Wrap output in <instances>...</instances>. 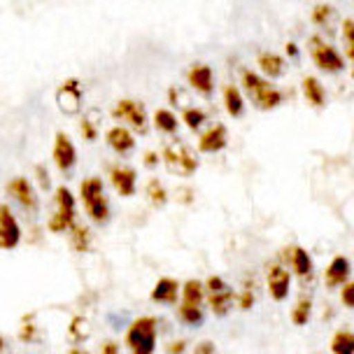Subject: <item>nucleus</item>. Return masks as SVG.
I'll return each mask as SVG.
<instances>
[{
  "label": "nucleus",
  "mask_w": 354,
  "mask_h": 354,
  "mask_svg": "<svg viewBox=\"0 0 354 354\" xmlns=\"http://www.w3.org/2000/svg\"><path fill=\"white\" fill-rule=\"evenodd\" d=\"M340 299H343L345 308H354V284L350 280L343 284V294H340Z\"/></svg>",
  "instance_id": "obj_35"
},
{
  "label": "nucleus",
  "mask_w": 354,
  "mask_h": 354,
  "mask_svg": "<svg viewBox=\"0 0 354 354\" xmlns=\"http://www.w3.org/2000/svg\"><path fill=\"white\" fill-rule=\"evenodd\" d=\"M19 243H21V226L10 205H0V250H15Z\"/></svg>",
  "instance_id": "obj_7"
},
{
  "label": "nucleus",
  "mask_w": 354,
  "mask_h": 354,
  "mask_svg": "<svg viewBox=\"0 0 354 354\" xmlns=\"http://www.w3.org/2000/svg\"><path fill=\"white\" fill-rule=\"evenodd\" d=\"M52 154L61 173H68V170L77 163V149H75V145L71 142V138H68L66 133H56Z\"/></svg>",
  "instance_id": "obj_10"
},
{
  "label": "nucleus",
  "mask_w": 354,
  "mask_h": 354,
  "mask_svg": "<svg viewBox=\"0 0 354 354\" xmlns=\"http://www.w3.org/2000/svg\"><path fill=\"white\" fill-rule=\"evenodd\" d=\"M154 126L163 133H177V129H180V122H177V117L173 115L170 110H156L154 112Z\"/></svg>",
  "instance_id": "obj_27"
},
{
  "label": "nucleus",
  "mask_w": 354,
  "mask_h": 354,
  "mask_svg": "<svg viewBox=\"0 0 354 354\" xmlns=\"http://www.w3.org/2000/svg\"><path fill=\"white\" fill-rule=\"evenodd\" d=\"M185 350H187V340H175V343L168 347V354H182Z\"/></svg>",
  "instance_id": "obj_41"
},
{
  "label": "nucleus",
  "mask_w": 354,
  "mask_h": 354,
  "mask_svg": "<svg viewBox=\"0 0 354 354\" xmlns=\"http://www.w3.org/2000/svg\"><path fill=\"white\" fill-rule=\"evenodd\" d=\"M82 136H84V140H96V136H98L96 126L88 122V119H82Z\"/></svg>",
  "instance_id": "obj_36"
},
{
  "label": "nucleus",
  "mask_w": 354,
  "mask_h": 354,
  "mask_svg": "<svg viewBox=\"0 0 354 354\" xmlns=\"http://www.w3.org/2000/svg\"><path fill=\"white\" fill-rule=\"evenodd\" d=\"M331 352L333 354H354V333L343 328L336 331L331 338Z\"/></svg>",
  "instance_id": "obj_25"
},
{
  "label": "nucleus",
  "mask_w": 354,
  "mask_h": 354,
  "mask_svg": "<svg viewBox=\"0 0 354 354\" xmlns=\"http://www.w3.org/2000/svg\"><path fill=\"white\" fill-rule=\"evenodd\" d=\"M112 117H117V119H122V122L131 124V129H138V131H142L145 124H147V115H145L142 103L131 100V98L119 100L115 112H112Z\"/></svg>",
  "instance_id": "obj_9"
},
{
  "label": "nucleus",
  "mask_w": 354,
  "mask_h": 354,
  "mask_svg": "<svg viewBox=\"0 0 354 354\" xmlns=\"http://www.w3.org/2000/svg\"><path fill=\"white\" fill-rule=\"evenodd\" d=\"M187 80H189V84H192L198 93H203V96H210V93L214 91L212 68L205 66V63H196V66L189 68Z\"/></svg>",
  "instance_id": "obj_14"
},
{
  "label": "nucleus",
  "mask_w": 354,
  "mask_h": 354,
  "mask_svg": "<svg viewBox=\"0 0 354 354\" xmlns=\"http://www.w3.org/2000/svg\"><path fill=\"white\" fill-rule=\"evenodd\" d=\"M308 49H310V56H313V63L324 73H343L347 61L345 56L338 54L336 47H331L328 42H324L322 37H310L308 42Z\"/></svg>",
  "instance_id": "obj_4"
},
{
  "label": "nucleus",
  "mask_w": 354,
  "mask_h": 354,
  "mask_svg": "<svg viewBox=\"0 0 354 354\" xmlns=\"http://www.w3.org/2000/svg\"><path fill=\"white\" fill-rule=\"evenodd\" d=\"M226 140H229L226 126L214 124L212 129H207L203 136L198 138V149L203 151V154H214V151H221L226 147Z\"/></svg>",
  "instance_id": "obj_15"
},
{
  "label": "nucleus",
  "mask_w": 354,
  "mask_h": 354,
  "mask_svg": "<svg viewBox=\"0 0 354 354\" xmlns=\"http://www.w3.org/2000/svg\"><path fill=\"white\" fill-rule=\"evenodd\" d=\"M224 105H226V112L231 117H243L245 115V100H243V93H240L238 86L229 84L224 88Z\"/></svg>",
  "instance_id": "obj_24"
},
{
  "label": "nucleus",
  "mask_w": 354,
  "mask_h": 354,
  "mask_svg": "<svg viewBox=\"0 0 354 354\" xmlns=\"http://www.w3.org/2000/svg\"><path fill=\"white\" fill-rule=\"evenodd\" d=\"M68 354H88V352H84V350H80V347H73V350H71V352H68Z\"/></svg>",
  "instance_id": "obj_43"
},
{
  "label": "nucleus",
  "mask_w": 354,
  "mask_h": 354,
  "mask_svg": "<svg viewBox=\"0 0 354 354\" xmlns=\"http://www.w3.org/2000/svg\"><path fill=\"white\" fill-rule=\"evenodd\" d=\"M347 280H350V261L347 257H336L324 270V284L328 289H336L343 287Z\"/></svg>",
  "instance_id": "obj_17"
},
{
  "label": "nucleus",
  "mask_w": 354,
  "mask_h": 354,
  "mask_svg": "<svg viewBox=\"0 0 354 354\" xmlns=\"http://www.w3.org/2000/svg\"><path fill=\"white\" fill-rule=\"evenodd\" d=\"M156 324L154 317H138L126 328V345L133 354H154L156 350Z\"/></svg>",
  "instance_id": "obj_2"
},
{
  "label": "nucleus",
  "mask_w": 354,
  "mask_h": 354,
  "mask_svg": "<svg viewBox=\"0 0 354 354\" xmlns=\"http://www.w3.org/2000/svg\"><path fill=\"white\" fill-rule=\"evenodd\" d=\"M266 284H268V294L273 296V301H284L292 292V273L282 263H273L266 275Z\"/></svg>",
  "instance_id": "obj_8"
},
{
  "label": "nucleus",
  "mask_w": 354,
  "mask_h": 354,
  "mask_svg": "<svg viewBox=\"0 0 354 354\" xmlns=\"http://www.w3.org/2000/svg\"><path fill=\"white\" fill-rule=\"evenodd\" d=\"M33 333H35V328H33V324H30V319L26 317V322H24V328H21V333H19V336H21V340H30V338H33Z\"/></svg>",
  "instance_id": "obj_39"
},
{
  "label": "nucleus",
  "mask_w": 354,
  "mask_h": 354,
  "mask_svg": "<svg viewBox=\"0 0 354 354\" xmlns=\"http://www.w3.org/2000/svg\"><path fill=\"white\" fill-rule=\"evenodd\" d=\"M287 52L289 54H296V44H287Z\"/></svg>",
  "instance_id": "obj_44"
},
{
  "label": "nucleus",
  "mask_w": 354,
  "mask_h": 354,
  "mask_svg": "<svg viewBox=\"0 0 354 354\" xmlns=\"http://www.w3.org/2000/svg\"><path fill=\"white\" fill-rule=\"evenodd\" d=\"M352 37H354V26H352V19H345L343 21V42H345V61L354 59V44H352Z\"/></svg>",
  "instance_id": "obj_32"
},
{
  "label": "nucleus",
  "mask_w": 354,
  "mask_h": 354,
  "mask_svg": "<svg viewBox=\"0 0 354 354\" xmlns=\"http://www.w3.org/2000/svg\"><path fill=\"white\" fill-rule=\"evenodd\" d=\"M331 12H333L331 5H324V3L317 5V8L313 10V21L315 24H326V19L331 17Z\"/></svg>",
  "instance_id": "obj_33"
},
{
  "label": "nucleus",
  "mask_w": 354,
  "mask_h": 354,
  "mask_svg": "<svg viewBox=\"0 0 354 354\" xmlns=\"http://www.w3.org/2000/svg\"><path fill=\"white\" fill-rule=\"evenodd\" d=\"M100 354H122V352H119V345L115 340H107V343H103V347H100Z\"/></svg>",
  "instance_id": "obj_40"
},
{
  "label": "nucleus",
  "mask_w": 354,
  "mask_h": 354,
  "mask_svg": "<svg viewBox=\"0 0 354 354\" xmlns=\"http://www.w3.org/2000/svg\"><path fill=\"white\" fill-rule=\"evenodd\" d=\"M205 301V287L201 280H187V284L182 287V306H194V308H203Z\"/></svg>",
  "instance_id": "obj_22"
},
{
  "label": "nucleus",
  "mask_w": 354,
  "mask_h": 354,
  "mask_svg": "<svg viewBox=\"0 0 354 354\" xmlns=\"http://www.w3.org/2000/svg\"><path fill=\"white\" fill-rule=\"evenodd\" d=\"M163 159H166L168 166L180 168L182 175H192L196 168H198V161H196L194 154L182 147V145H175V147H166L163 149Z\"/></svg>",
  "instance_id": "obj_12"
},
{
  "label": "nucleus",
  "mask_w": 354,
  "mask_h": 354,
  "mask_svg": "<svg viewBox=\"0 0 354 354\" xmlns=\"http://www.w3.org/2000/svg\"><path fill=\"white\" fill-rule=\"evenodd\" d=\"M80 196L88 219L96 221V224H103V221L110 219V203L105 198V189L100 177H86V180H82Z\"/></svg>",
  "instance_id": "obj_1"
},
{
  "label": "nucleus",
  "mask_w": 354,
  "mask_h": 354,
  "mask_svg": "<svg viewBox=\"0 0 354 354\" xmlns=\"http://www.w3.org/2000/svg\"><path fill=\"white\" fill-rule=\"evenodd\" d=\"M205 292H207V306L217 317L229 315V310L233 306V294L229 292V287L224 284V280L217 275L207 277L205 280Z\"/></svg>",
  "instance_id": "obj_6"
},
{
  "label": "nucleus",
  "mask_w": 354,
  "mask_h": 354,
  "mask_svg": "<svg viewBox=\"0 0 354 354\" xmlns=\"http://www.w3.org/2000/svg\"><path fill=\"white\" fill-rule=\"evenodd\" d=\"M71 333H73V338L84 340L86 338V322L82 319V317H75L71 322Z\"/></svg>",
  "instance_id": "obj_34"
},
{
  "label": "nucleus",
  "mask_w": 354,
  "mask_h": 354,
  "mask_svg": "<svg viewBox=\"0 0 354 354\" xmlns=\"http://www.w3.org/2000/svg\"><path fill=\"white\" fill-rule=\"evenodd\" d=\"M177 317H180L182 324H187V326H198V324H203V308H194V306H182L180 303V308H177Z\"/></svg>",
  "instance_id": "obj_28"
},
{
  "label": "nucleus",
  "mask_w": 354,
  "mask_h": 354,
  "mask_svg": "<svg viewBox=\"0 0 354 354\" xmlns=\"http://www.w3.org/2000/svg\"><path fill=\"white\" fill-rule=\"evenodd\" d=\"M238 306L243 308V310H250L252 306H254V294L252 292H243L238 296Z\"/></svg>",
  "instance_id": "obj_38"
},
{
  "label": "nucleus",
  "mask_w": 354,
  "mask_h": 354,
  "mask_svg": "<svg viewBox=\"0 0 354 354\" xmlns=\"http://www.w3.org/2000/svg\"><path fill=\"white\" fill-rule=\"evenodd\" d=\"M310 315H313V299H308V296H303V299L296 303L292 308V324L296 326H303L308 324Z\"/></svg>",
  "instance_id": "obj_29"
},
{
  "label": "nucleus",
  "mask_w": 354,
  "mask_h": 354,
  "mask_svg": "<svg viewBox=\"0 0 354 354\" xmlns=\"http://www.w3.org/2000/svg\"><path fill=\"white\" fill-rule=\"evenodd\" d=\"M177 299H180V284L173 277H161L151 289V301L159 306H173Z\"/></svg>",
  "instance_id": "obj_18"
},
{
  "label": "nucleus",
  "mask_w": 354,
  "mask_h": 354,
  "mask_svg": "<svg viewBox=\"0 0 354 354\" xmlns=\"http://www.w3.org/2000/svg\"><path fill=\"white\" fill-rule=\"evenodd\" d=\"M105 140L117 154H129V151H133V147H136V138H133V133L126 129V126H112V129L105 133Z\"/></svg>",
  "instance_id": "obj_19"
},
{
  "label": "nucleus",
  "mask_w": 354,
  "mask_h": 354,
  "mask_svg": "<svg viewBox=\"0 0 354 354\" xmlns=\"http://www.w3.org/2000/svg\"><path fill=\"white\" fill-rule=\"evenodd\" d=\"M8 194L21 207H26V210H35V207H37L35 189H33V185H30V180H26V177H12V180L8 182Z\"/></svg>",
  "instance_id": "obj_11"
},
{
  "label": "nucleus",
  "mask_w": 354,
  "mask_h": 354,
  "mask_svg": "<svg viewBox=\"0 0 354 354\" xmlns=\"http://www.w3.org/2000/svg\"><path fill=\"white\" fill-rule=\"evenodd\" d=\"M259 68H261V73L268 75V77H280L284 73V59L280 54L263 52V54H259Z\"/></svg>",
  "instance_id": "obj_23"
},
{
  "label": "nucleus",
  "mask_w": 354,
  "mask_h": 354,
  "mask_svg": "<svg viewBox=\"0 0 354 354\" xmlns=\"http://www.w3.org/2000/svg\"><path fill=\"white\" fill-rule=\"evenodd\" d=\"M0 350H3V340H0Z\"/></svg>",
  "instance_id": "obj_45"
},
{
  "label": "nucleus",
  "mask_w": 354,
  "mask_h": 354,
  "mask_svg": "<svg viewBox=\"0 0 354 354\" xmlns=\"http://www.w3.org/2000/svg\"><path fill=\"white\" fill-rule=\"evenodd\" d=\"M75 224V196L68 187L56 189V212L49 217L47 229L52 233H66Z\"/></svg>",
  "instance_id": "obj_5"
},
{
  "label": "nucleus",
  "mask_w": 354,
  "mask_h": 354,
  "mask_svg": "<svg viewBox=\"0 0 354 354\" xmlns=\"http://www.w3.org/2000/svg\"><path fill=\"white\" fill-rule=\"evenodd\" d=\"M287 261H289V268H292L294 275L299 277H310L313 275V259L303 248H289L287 250Z\"/></svg>",
  "instance_id": "obj_20"
},
{
  "label": "nucleus",
  "mask_w": 354,
  "mask_h": 354,
  "mask_svg": "<svg viewBox=\"0 0 354 354\" xmlns=\"http://www.w3.org/2000/svg\"><path fill=\"white\" fill-rule=\"evenodd\" d=\"M147 196H149V201H151L154 205H163V203H166V198H168V196H166V189L161 187V182H159V180H151L149 185H147Z\"/></svg>",
  "instance_id": "obj_31"
},
{
  "label": "nucleus",
  "mask_w": 354,
  "mask_h": 354,
  "mask_svg": "<svg viewBox=\"0 0 354 354\" xmlns=\"http://www.w3.org/2000/svg\"><path fill=\"white\" fill-rule=\"evenodd\" d=\"M240 75H243L245 91H248V96L252 98V103H254L259 110H273V107L282 103V93L277 91L275 86H270L261 75L252 73L248 68Z\"/></svg>",
  "instance_id": "obj_3"
},
{
  "label": "nucleus",
  "mask_w": 354,
  "mask_h": 354,
  "mask_svg": "<svg viewBox=\"0 0 354 354\" xmlns=\"http://www.w3.org/2000/svg\"><path fill=\"white\" fill-rule=\"evenodd\" d=\"M80 100H82V91H80V82L77 80H68L63 82L61 88L56 91V103L66 115H73L75 110L80 107Z\"/></svg>",
  "instance_id": "obj_16"
},
{
  "label": "nucleus",
  "mask_w": 354,
  "mask_h": 354,
  "mask_svg": "<svg viewBox=\"0 0 354 354\" xmlns=\"http://www.w3.org/2000/svg\"><path fill=\"white\" fill-rule=\"evenodd\" d=\"M194 354H217V350H214L212 340H201V343L194 347Z\"/></svg>",
  "instance_id": "obj_37"
},
{
  "label": "nucleus",
  "mask_w": 354,
  "mask_h": 354,
  "mask_svg": "<svg viewBox=\"0 0 354 354\" xmlns=\"http://www.w3.org/2000/svg\"><path fill=\"white\" fill-rule=\"evenodd\" d=\"M68 231H71V245H73L75 252H88V250H91V238H88L86 226H82V224L75 221Z\"/></svg>",
  "instance_id": "obj_26"
},
{
  "label": "nucleus",
  "mask_w": 354,
  "mask_h": 354,
  "mask_svg": "<svg viewBox=\"0 0 354 354\" xmlns=\"http://www.w3.org/2000/svg\"><path fill=\"white\" fill-rule=\"evenodd\" d=\"M145 163H147V166H156V163H159V156H156L154 151H149V154H145Z\"/></svg>",
  "instance_id": "obj_42"
},
{
  "label": "nucleus",
  "mask_w": 354,
  "mask_h": 354,
  "mask_svg": "<svg viewBox=\"0 0 354 354\" xmlns=\"http://www.w3.org/2000/svg\"><path fill=\"white\" fill-rule=\"evenodd\" d=\"M182 119H185V124H187L192 131H198L201 126L205 124V112H203V110H198V107H187L185 115H182Z\"/></svg>",
  "instance_id": "obj_30"
},
{
  "label": "nucleus",
  "mask_w": 354,
  "mask_h": 354,
  "mask_svg": "<svg viewBox=\"0 0 354 354\" xmlns=\"http://www.w3.org/2000/svg\"><path fill=\"white\" fill-rule=\"evenodd\" d=\"M110 182L115 187V192L124 198L136 194V182H138V175L133 168H126V166H112L110 168Z\"/></svg>",
  "instance_id": "obj_13"
},
{
  "label": "nucleus",
  "mask_w": 354,
  "mask_h": 354,
  "mask_svg": "<svg viewBox=\"0 0 354 354\" xmlns=\"http://www.w3.org/2000/svg\"><path fill=\"white\" fill-rule=\"evenodd\" d=\"M303 96H306L308 105L313 107H324L326 105V91L322 86L317 77H306L303 80Z\"/></svg>",
  "instance_id": "obj_21"
}]
</instances>
